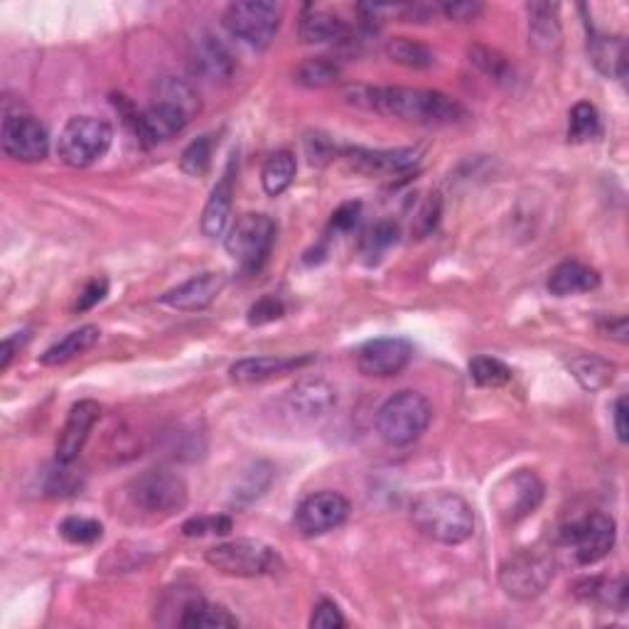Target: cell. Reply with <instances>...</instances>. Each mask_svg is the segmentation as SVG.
Segmentation results:
<instances>
[{"label": "cell", "mask_w": 629, "mask_h": 629, "mask_svg": "<svg viewBox=\"0 0 629 629\" xmlns=\"http://www.w3.org/2000/svg\"><path fill=\"white\" fill-rule=\"evenodd\" d=\"M271 482H274V467L268 463H253L247 473H243L237 490H234V504L247 506L256 502L259 496L268 490Z\"/></svg>", "instance_id": "obj_37"}, {"label": "cell", "mask_w": 629, "mask_h": 629, "mask_svg": "<svg viewBox=\"0 0 629 629\" xmlns=\"http://www.w3.org/2000/svg\"><path fill=\"white\" fill-rule=\"evenodd\" d=\"M617 527L613 516L593 512L563 527L558 533V546L573 553L578 566H593V563L603 561L613 551Z\"/></svg>", "instance_id": "obj_11"}, {"label": "cell", "mask_w": 629, "mask_h": 629, "mask_svg": "<svg viewBox=\"0 0 629 629\" xmlns=\"http://www.w3.org/2000/svg\"><path fill=\"white\" fill-rule=\"evenodd\" d=\"M440 13H443L448 21L473 23L485 13V5L477 3V0H463V3H443L440 5Z\"/></svg>", "instance_id": "obj_47"}, {"label": "cell", "mask_w": 629, "mask_h": 629, "mask_svg": "<svg viewBox=\"0 0 629 629\" xmlns=\"http://www.w3.org/2000/svg\"><path fill=\"white\" fill-rule=\"evenodd\" d=\"M227 286V276L222 271H210V274L194 276L190 280H185L173 290L161 295V305L180 310V313H200V310L210 307L217 295Z\"/></svg>", "instance_id": "obj_17"}, {"label": "cell", "mask_w": 629, "mask_h": 629, "mask_svg": "<svg viewBox=\"0 0 629 629\" xmlns=\"http://www.w3.org/2000/svg\"><path fill=\"white\" fill-rule=\"evenodd\" d=\"M440 214H443V197H440V192H430L424 204H420L416 217H413V234H416L418 239L433 234L440 222Z\"/></svg>", "instance_id": "obj_44"}, {"label": "cell", "mask_w": 629, "mask_h": 629, "mask_svg": "<svg viewBox=\"0 0 629 629\" xmlns=\"http://www.w3.org/2000/svg\"><path fill=\"white\" fill-rule=\"evenodd\" d=\"M342 158L354 173L362 175H403L418 165L420 153L413 148H391V150H366V148H347Z\"/></svg>", "instance_id": "obj_15"}, {"label": "cell", "mask_w": 629, "mask_h": 629, "mask_svg": "<svg viewBox=\"0 0 629 629\" xmlns=\"http://www.w3.org/2000/svg\"><path fill=\"white\" fill-rule=\"evenodd\" d=\"M469 379L482 389H502L514 379V372L494 356H475L469 362Z\"/></svg>", "instance_id": "obj_38"}, {"label": "cell", "mask_w": 629, "mask_h": 629, "mask_svg": "<svg viewBox=\"0 0 629 629\" xmlns=\"http://www.w3.org/2000/svg\"><path fill=\"white\" fill-rule=\"evenodd\" d=\"M155 101L180 109L190 121L200 114V97H197V91L183 79L165 77L161 84H158V99Z\"/></svg>", "instance_id": "obj_35"}, {"label": "cell", "mask_w": 629, "mask_h": 629, "mask_svg": "<svg viewBox=\"0 0 629 629\" xmlns=\"http://www.w3.org/2000/svg\"><path fill=\"white\" fill-rule=\"evenodd\" d=\"M603 136L600 111L590 101H578L568 116V140L570 143H590Z\"/></svg>", "instance_id": "obj_34"}, {"label": "cell", "mask_w": 629, "mask_h": 629, "mask_svg": "<svg viewBox=\"0 0 629 629\" xmlns=\"http://www.w3.org/2000/svg\"><path fill=\"white\" fill-rule=\"evenodd\" d=\"M399 241V227L393 222H379L366 231L364 237V256H369L372 261H379V256L387 249H391L393 243Z\"/></svg>", "instance_id": "obj_43"}, {"label": "cell", "mask_w": 629, "mask_h": 629, "mask_svg": "<svg viewBox=\"0 0 629 629\" xmlns=\"http://www.w3.org/2000/svg\"><path fill=\"white\" fill-rule=\"evenodd\" d=\"M342 67L330 58H307L293 70V81L305 89H327L340 81Z\"/></svg>", "instance_id": "obj_32"}, {"label": "cell", "mask_w": 629, "mask_h": 629, "mask_svg": "<svg viewBox=\"0 0 629 629\" xmlns=\"http://www.w3.org/2000/svg\"><path fill=\"white\" fill-rule=\"evenodd\" d=\"M298 37L305 45H330L344 42L350 37V25H347L340 15L320 11V8H307L300 15Z\"/></svg>", "instance_id": "obj_24"}, {"label": "cell", "mask_w": 629, "mask_h": 629, "mask_svg": "<svg viewBox=\"0 0 629 629\" xmlns=\"http://www.w3.org/2000/svg\"><path fill=\"white\" fill-rule=\"evenodd\" d=\"M527 13H529V45L539 54H556L563 40L558 3L533 0V3L527 5Z\"/></svg>", "instance_id": "obj_23"}, {"label": "cell", "mask_w": 629, "mask_h": 629, "mask_svg": "<svg viewBox=\"0 0 629 629\" xmlns=\"http://www.w3.org/2000/svg\"><path fill=\"white\" fill-rule=\"evenodd\" d=\"M411 519L426 539L443 546H460L475 533L473 506L448 490L420 494L411 506Z\"/></svg>", "instance_id": "obj_2"}, {"label": "cell", "mask_w": 629, "mask_h": 629, "mask_svg": "<svg viewBox=\"0 0 629 629\" xmlns=\"http://www.w3.org/2000/svg\"><path fill=\"white\" fill-rule=\"evenodd\" d=\"M180 619L177 625L187 629H222V627H239L237 615H231L224 605L206 603L204 597L192 595L180 605Z\"/></svg>", "instance_id": "obj_28"}, {"label": "cell", "mask_w": 629, "mask_h": 629, "mask_svg": "<svg viewBox=\"0 0 629 629\" xmlns=\"http://www.w3.org/2000/svg\"><path fill=\"white\" fill-rule=\"evenodd\" d=\"M106 295H109V278H103V276L91 278L77 298V313H87V310L99 305Z\"/></svg>", "instance_id": "obj_48"}, {"label": "cell", "mask_w": 629, "mask_h": 629, "mask_svg": "<svg viewBox=\"0 0 629 629\" xmlns=\"http://www.w3.org/2000/svg\"><path fill=\"white\" fill-rule=\"evenodd\" d=\"M111 143H114V128L109 121L97 116H72L60 134L58 155L70 167H89L106 155Z\"/></svg>", "instance_id": "obj_6"}, {"label": "cell", "mask_w": 629, "mask_h": 629, "mask_svg": "<svg viewBox=\"0 0 629 629\" xmlns=\"http://www.w3.org/2000/svg\"><path fill=\"white\" fill-rule=\"evenodd\" d=\"M280 21H284V8L268 0H239L231 3L224 13V27L239 42L253 47V50H266L276 40Z\"/></svg>", "instance_id": "obj_8"}, {"label": "cell", "mask_w": 629, "mask_h": 629, "mask_svg": "<svg viewBox=\"0 0 629 629\" xmlns=\"http://www.w3.org/2000/svg\"><path fill=\"white\" fill-rule=\"evenodd\" d=\"M576 595L588 603H597L603 607L615 609V613H625L627 609V580L625 578H586L576 586Z\"/></svg>", "instance_id": "obj_30"}, {"label": "cell", "mask_w": 629, "mask_h": 629, "mask_svg": "<svg viewBox=\"0 0 629 629\" xmlns=\"http://www.w3.org/2000/svg\"><path fill=\"white\" fill-rule=\"evenodd\" d=\"M130 502L140 512L153 516H171L185 510L187 482L171 467H153L140 473L128 487Z\"/></svg>", "instance_id": "obj_9"}, {"label": "cell", "mask_w": 629, "mask_h": 629, "mask_svg": "<svg viewBox=\"0 0 629 629\" xmlns=\"http://www.w3.org/2000/svg\"><path fill=\"white\" fill-rule=\"evenodd\" d=\"M284 315H286L284 300L276 298V295H264V298H259L256 303L249 307V325L251 327H261V325L280 320Z\"/></svg>", "instance_id": "obj_45"}, {"label": "cell", "mask_w": 629, "mask_h": 629, "mask_svg": "<svg viewBox=\"0 0 629 629\" xmlns=\"http://www.w3.org/2000/svg\"><path fill=\"white\" fill-rule=\"evenodd\" d=\"M234 173H237V161L231 158L227 171L222 173L210 194V200L204 204L200 229L206 239H219L224 237V231L229 229V217L234 206V177H237Z\"/></svg>", "instance_id": "obj_22"}, {"label": "cell", "mask_w": 629, "mask_h": 629, "mask_svg": "<svg viewBox=\"0 0 629 629\" xmlns=\"http://www.w3.org/2000/svg\"><path fill=\"white\" fill-rule=\"evenodd\" d=\"M362 219V204L360 202H347L342 206H337L332 212L330 227L335 231H352Z\"/></svg>", "instance_id": "obj_49"}, {"label": "cell", "mask_w": 629, "mask_h": 629, "mask_svg": "<svg viewBox=\"0 0 629 629\" xmlns=\"http://www.w3.org/2000/svg\"><path fill=\"white\" fill-rule=\"evenodd\" d=\"M81 477L74 475L67 463H54L45 475V494L47 496H72L81 490Z\"/></svg>", "instance_id": "obj_41"}, {"label": "cell", "mask_w": 629, "mask_h": 629, "mask_svg": "<svg viewBox=\"0 0 629 629\" xmlns=\"http://www.w3.org/2000/svg\"><path fill=\"white\" fill-rule=\"evenodd\" d=\"M298 161L290 150H276L274 155H268V161L261 171V185L268 197H280L295 180Z\"/></svg>", "instance_id": "obj_31"}, {"label": "cell", "mask_w": 629, "mask_h": 629, "mask_svg": "<svg viewBox=\"0 0 629 629\" xmlns=\"http://www.w3.org/2000/svg\"><path fill=\"white\" fill-rule=\"evenodd\" d=\"M433 420V406L418 391H399L383 401L377 413V433L391 448H406L426 433Z\"/></svg>", "instance_id": "obj_3"}, {"label": "cell", "mask_w": 629, "mask_h": 629, "mask_svg": "<svg viewBox=\"0 0 629 629\" xmlns=\"http://www.w3.org/2000/svg\"><path fill=\"white\" fill-rule=\"evenodd\" d=\"M566 369L578 381L580 389L595 393L607 389L615 381L617 364L597 354H570L566 360Z\"/></svg>", "instance_id": "obj_26"}, {"label": "cell", "mask_w": 629, "mask_h": 629, "mask_svg": "<svg viewBox=\"0 0 629 629\" xmlns=\"http://www.w3.org/2000/svg\"><path fill=\"white\" fill-rule=\"evenodd\" d=\"M627 397H619L615 403V433L619 443H627L629 440V426H627Z\"/></svg>", "instance_id": "obj_52"}, {"label": "cell", "mask_w": 629, "mask_h": 629, "mask_svg": "<svg viewBox=\"0 0 629 629\" xmlns=\"http://www.w3.org/2000/svg\"><path fill=\"white\" fill-rule=\"evenodd\" d=\"M234 529L231 516L212 514V516H194V519L183 524L185 537H227Z\"/></svg>", "instance_id": "obj_42"}, {"label": "cell", "mask_w": 629, "mask_h": 629, "mask_svg": "<svg viewBox=\"0 0 629 629\" xmlns=\"http://www.w3.org/2000/svg\"><path fill=\"white\" fill-rule=\"evenodd\" d=\"M288 408L295 413L298 418L317 420L325 418L337 406V391L330 381L325 379H300L295 387L286 393Z\"/></svg>", "instance_id": "obj_21"}, {"label": "cell", "mask_w": 629, "mask_h": 629, "mask_svg": "<svg viewBox=\"0 0 629 629\" xmlns=\"http://www.w3.org/2000/svg\"><path fill=\"white\" fill-rule=\"evenodd\" d=\"M190 67L204 81H227L234 74V58L217 35L197 33L190 42Z\"/></svg>", "instance_id": "obj_18"}, {"label": "cell", "mask_w": 629, "mask_h": 629, "mask_svg": "<svg viewBox=\"0 0 629 629\" xmlns=\"http://www.w3.org/2000/svg\"><path fill=\"white\" fill-rule=\"evenodd\" d=\"M600 327V332H603L605 337H609V340H615L619 344H627V317L625 315H617V317H603V320L597 323Z\"/></svg>", "instance_id": "obj_51"}, {"label": "cell", "mask_w": 629, "mask_h": 629, "mask_svg": "<svg viewBox=\"0 0 629 629\" xmlns=\"http://www.w3.org/2000/svg\"><path fill=\"white\" fill-rule=\"evenodd\" d=\"M556 561L551 553L524 549L506 558L500 568V586L514 600H533L553 583Z\"/></svg>", "instance_id": "obj_10"}, {"label": "cell", "mask_w": 629, "mask_h": 629, "mask_svg": "<svg viewBox=\"0 0 629 629\" xmlns=\"http://www.w3.org/2000/svg\"><path fill=\"white\" fill-rule=\"evenodd\" d=\"M99 418H101V406L97 401L84 399L79 403H74V406L70 408L67 424H64L62 433L58 438V448H54V457H58V463L72 465L74 460L81 455V450L84 445H87V440L91 436L93 426L99 424Z\"/></svg>", "instance_id": "obj_16"}, {"label": "cell", "mask_w": 629, "mask_h": 629, "mask_svg": "<svg viewBox=\"0 0 629 629\" xmlns=\"http://www.w3.org/2000/svg\"><path fill=\"white\" fill-rule=\"evenodd\" d=\"M187 124H190V118H187L180 109L158 101L150 109L134 116L136 136L146 148L167 143V140H173L177 134H183Z\"/></svg>", "instance_id": "obj_19"}, {"label": "cell", "mask_w": 629, "mask_h": 629, "mask_svg": "<svg viewBox=\"0 0 629 629\" xmlns=\"http://www.w3.org/2000/svg\"><path fill=\"white\" fill-rule=\"evenodd\" d=\"M543 496H546V487H543L541 477L533 469L521 467L494 485L490 502L500 521L514 527L539 510Z\"/></svg>", "instance_id": "obj_7"}, {"label": "cell", "mask_w": 629, "mask_h": 629, "mask_svg": "<svg viewBox=\"0 0 629 629\" xmlns=\"http://www.w3.org/2000/svg\"><path fill=\"white\" fill-rule=\"evenodd\" d=\"M278 227L268 214L249 212L231 224L224 239V249L247 274H256L264 268L276 243Z\"/></svg>", "instance_id": "obj_5"}, {"label": "cell", "mask_w": 629, "mask_h": 629, "mask_svg": "<svg viewBox=\"0 0 629 629\" xmlns=\"http://www.w3.org/2000/svg\"><path fill=\"white\" fill-rule=\"evenodd\" d=\"M347 101L374 114L418 126H455L467 121V109L457 99L433 89L408 87H354Z\"/></svg>", "instance_id": "obj_1"}, {"label": "cell", "mask_w": 629, "mask_h": 629, "mask_svg": "<svg viewBox=\"0 0 629 629\" xmlns=\"http://www.w3.org/2000/svg\"><path fill=\"white\" fill-rule=\"evenodd\" d=\"M588 54L595 70L605 77L625 81L627 77V42L625 37H607L595 30L588 35Z\"/></svg>", "instance_id": "obj_25"}, {"label": "cell", "mask_w": 629, "mask_h": 629, "mask_svg": "<svg viewBox=\"0 0 629 629\" xmlns=\"http://www.w3.org/2000/svg\"><path fill=\"white\" fill-rule=\"evenodd\" d=\"M600 288V274L580 261H563L549 276V290L556 298H570Z\"/></svg>", "instance_id": "obj_27"}, {"label": "cell", "mask_w": 629, "mask_h": 629, "mask_svg": "<svg viewBox=\"0 0 629 629\" xmlns=\"http://www.w3.org/2000/svg\"><path fill=\"white\" fill-rule=\"evenodd\" d=\"M387 58L408 70H430L436 64V52L424 42L411 37H393L387 42Z\"/></svg>", "instance_id": "obj_33"}, {"label": "cell", "mask_w": 629, "mask_h": 629, "mask_svg": "<svg viewBox=\"0 0 629 629\" xmlns=\"http://www.w3.org/2000/svg\"><path fill=\"white\" fill-rule=\"evenodd\" d=\"M413 360V344L403 337H379L360 347L356 369L372 379H391L401 374Z\"/></svg>", "instance_id": "obj_14"}, {"label": "cell", "mask_w": 629, "mask_h": 629, "mask_svg": "<svg viewBox=\"0 0 629 629\" xmlns=\"http://www.w3.org/2000/svg\"><path fill=\"white\" fill-rule=\"evenodd\" d=\"M101 330L97 325H84L79 330L70 332L67 337H62L60 342H54L50 350H45V354L40 356V364L45 366H60V364H67L72 360H77V356L87 354L93 344L99 342Z\"/></svg>", "instance_id": "obj_29"}, {"label": "cell", "mask_w": 629, "mask_h": 629, "mask_svg": "<svg viewBox=\"0 0 629 629\" xmlns=\"http://www.w3.org/2000/svg\"><path fill=\"white\" fill-rule=\"evenodd\" d=\"M467 58L477 70L485 74V77H490L496 84H510L514 79V70H512L510 60H506L502 52L492 50V47L473 45L467 50Z\"/></svg>", "instance_id": "obj_36"}, {"label": "cell", "mask_w": 629, "mask_h": 629, "mask_svg": "<svg viewBox=\"0 0 629 629\" xmlns=\"http://www.w3.org/2000/svg\"><path fill=\"white\" fill-rule=\"evenodd\" d=\"M352 506L347 496L332 490H323L305 496L295 510V527L303 537H323L340 529L350 519Z\"/></svg>", "instance_id": "obj_13"}, {"label": "cell", "mask_w": 629, "mask_h": 629, "mask_svg": "<svg viewBox=\"0 0 629 629\" xmlns=\"http://www.w3.org/2000/svg\"><path fill=\"white\" fill-rule=\"evenodd\" d=\"M0 146L3 153L17 163H40L50 153V136L47 128L27 111L11 109L5 101L3 128H0Z\"/></svg>", "instance_id": "obj_12"}, {"label": "cell", "mask_w": 629, "mask_h": 629, "mask_svg": "<svg viewBox=\"0 0 629 629\" xmlns=\"http://www.w3.org/2000/svg\"><path fill=\"white\" fill-rule=\"evenodd\" d=\"M310 627L313 629H342L347 627V619L342 617L340 607H337L332 600H320L315 605L313 617H310Z\"/></svg>", "instance_id": "obj_46"}, {"label": "cell", "mask_w": 629, "mask_h": 629, "mask_svg": "<svg viewBox=\"0 0 629 629\" xmlns=\"http://www.w3.org/2000/svg\"><path fill=\"white\" fill-rule=\"evenodd\" d=\"M310 362H313V356H249V360H239L237 364H231L229 377L234 383L251 387V383H264L286 377V374H293Z\"/></svg>", "instance_id": "obj_20"}, {"label": "cell", "mask_w": 629, "mask_h": 629, "mask_svg": "<svg viewBox=\"0 0 629 629\" xmlns=\"http://www.w3.org/2000/svg\"><path fill=\"white\" fill-rule=\"evenodd\" d=\"M204 561L231 578H261L284 570L280 553L259 539H234L204 553Z\"/></svg>", "instance_id": "obj_4"}, {"label": "cell", "mask_w": 629, "mask_h": 629, "mask_svg": "<svg viewBox=\"0 0 629 629\" xmlns=\"http://www.w3.org/2000/svg\"><path fill=\"white\" fill-rule=\"evenodd\" d=\"M60 537L64 541L74 543V546H91V543L101 541L103 524L97 519H87V516H67L60 521Z\"/></svg>", "instance_id": "obj_40"}, {"label": "cell", "mask_w": 629, "mask_h": 629, "mask_svg": "<svg viewBox=\"0 0 629 629\" xmlns=\"http://www.w3.org/2000/svg\"><path fill=\"white\" fill-rule=\"evenodd\" d=\"M212 155H214V138L200 136L183 150L180 171L190 177H202L210 173Z\"/></svg>", "instance_id": "obj_39"}, {"label": "cell", "mask_w": 629, "mask_h": 629, "mask_svg": "<svg viewBox=\"0 0 629 629\" xmlns=\"http://www.w3.org/2000/svg\"><path fill=\"white\" fill-rule=\"evenodd\" d=\"M27 340H30V332H27V330L5 337L3 344H0V372H5L8 366H11L13 356L23 350Z\"/></svg>", "instance_id": "obj_50"}]
</instances>
